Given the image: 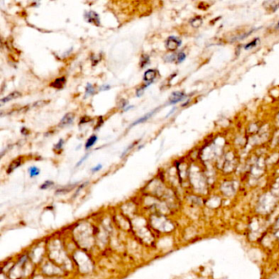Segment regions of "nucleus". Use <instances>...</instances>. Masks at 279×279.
Returning a JSON list of instances; mask_svg holds the SVG:
<instances>
[{"label":"nucleus","instance_id":"9d476101","mask_svg":"<svg viewBox=\"0 0 279 279\" xmlns=\"http://www.w3.org/2000/svg\"><path fill=\"white\" fill-rule=\"evenodd\" d=\"M97 140H98V137H97L96 135H93V136H91V137L87 140V142H86L85 148H86V149H88V148L92 147L95 144V142H97Z\"/></svg>","mask_w":279,"mask_h":279},{"label":"nucleus","instance_id":"39448f33","mask_svg":"<svg viewBox=\"0 0 279 279\" xmlns=\"http://www.w3.org/2000/svg\"><path fill=\"white\" fill-rule=\"evenodd\" d=\"M75 119V115L73 113H67L66 115L63 116V118L61 119V122L59 124L60 127H65L67 125H70V124H72Z\"/></svg>","mask_w":279,"mask_h":279},{"label":"nucleus","instance_id":"4be33fe9","mask_svg":"<svg viewBox=\"0 0 279 279\" xmlns=\"http://www.w3.org/2000/svg\"><path fill=\"white\" fill-rule=\"evenodd\" d=\"M111 88V86L110 85H103V86H102L101 87V90H108V89H110Z\"/></svg>","mask_w":279,"mask_h":279},{"label":"nucleus","instance_id":"b1692460","mask_svg":"<svg viewBox=\"0 0 279 279\" xmlns=\"http://www.w3.org/2000/svg\"><path fill=\"white\" fill-rule=\"evenodd\" d=\"M276 29L279 30V21H278V22L277 23V25H276Z\"/></svg>","mask_w":279,"mask_h":279},{"label":"nucleus","instance_id":"0eeeda50","mask_svg":"<svg viewBox=\"0 0 279 279\" xmlns=\"http://www.w3.org/2000/svg\"><path fill=\"white\" fill-rule=\"evenodd\" d=\"M65 84V77H61L56 79L51 84V86L56 88H61Z\"/></svg>","mask_w":279,"mask_h":279},{"label":"nucleus","instance_id":"2eb2a0df","mask_svg":"<svg viewBox=\"0 0 279 279\" xmlns=\"http://www.w3.org/2000/svg\"><path fill=\"white\" fill-rule=\"evenodd\" d=\"M53 184V182H52V181H50V180H48V181L44 182V183L41 185L40 188H41V189H48V188H49L50 187H52Z\"/></svg>","mask_w":279,"mask_h":279},{"label":"nucleus","instance_id":"dca6fc26","mask_svg":"<svg viewBox=\"0 0 279 279\" xmlns=\"http://www.w3.org/2000/svg\"><path fill=\"white\" fill-rule=\"evenodd\" d=\"M63 143H64V142L62 139H60L58 142L57 144H55L54 146V150L55 151H60L61 149V147H62V146H63Z\"/></svg>","mask_w":279,"mask_h":279},{"label":"nucleus","instance_id":"6e6552de","mask_svg":"<svg viewBox=\"0 0 279 279\" xmlns=\"http://www.w3.org/2000/svg\"><path fill=\"white\" fill-rule=\"evenodd\" d=\"M157 110V109H156V110H154V111H151V112L147 113V114L144 115V116H142V117H141V118H139L138 120H136V121L132 125V126H134V125H138V124H140V123H142V122H144V121H146V120H147L148 119L151 118V117L152 116L153 114L156 112Z\"/></svg>","mask_w":279,"mask_h":279},{"label":"nucleus","instance_id":"6ab92c4d","mask_svg":"<svg viewBox=\"0 0 279 279\" xmlns=\"http://www.w3.org/2000/svg\"><path fill=\"white\" fill-rule=\"evenodd\" d=\"M102 168V164H98V165H96L94 168H93L91 170H92L93 173H96L98 172V171H99Z\"/></svg>","mask_w":279,"mask_h":279},{"label":"nucleus","instance_id":"1a4fd4ad","mask_svg":"<svg viewBox=\"0 0 279 279\" xmlns=\"http://www.w3.org/2000/svg\"><path fill=\"white\" fill-rule=\"evenodd\" d=\"M21 164V159H16L15 161H13L9 165V167L8 169V174H10V173H12L13 170H15L16 169L18 168L20 165Z\"/></svg>","mask_w":279,"mask_h":279},{"label":"nucleus","instance_id":"f03ea898","mask_svg":"<svg viewBox=\"0 0 279 279\" xmlns=\"http://www.w3.org/2000/svg\"><path fill=\"white\" fill-rule=\"evenodd\" d=\"M84 17L86 18V20L88 21V22L94 24L97 26H98L100 25L99 16H98V13H96V12H93V11H90V12H86L85 15H84Z\"/></svg>","mask_w":279,"mask_h":279},{"label":"nucleus","instance_id":"5701e85b","mask_svg":"<svg viewBox=\"0 0 279 279\" xmlns=\"http://www.w3.org/2000/svg\"><path fill=\"white\" fill-rule=\"evenodd\" d=\"M87 157H88V155H86L85 157H84V158H82V159H81L80 161H79V162H78V163H77L76 166H79V165H80L81 163H82V162H83V161H84V160H86V158H87Z\"/></svg>","mask_w":279,"mask_h":279},{"label":"nucleus","instance_id":"7ed1b4c3","mask_svg":"<svg viewBox=\"0 0 279 279\" xmlns=\"http://www.w3.org/2000/svg\"><path fill=\"white\" fill-rule=\"evenodd\" d=\"M186 95L184 93L182 92H174L173 93L170 98H169V104H176L179 102L185 99Z\"/></svg>","mask_w":279,"mask_h":279},{"label":"nucleus","instance_id":"20e7f679","mask_svg":"<svg viewBox=\"0 0 279 279\" xmlns=\"http://www.w3.org/2000/svg\"><path fill=\"white\" fill-rule=\"evenodd\" d=\"M157 75V71L156 70H153V69L147 70L145 72V74H144L143 80H144L146 82H147V84H152V83L153 82V80L156 79Z\"/></svg>","mask_w":279,"mask_h":279},{"label":"nucleus","instance_id":"a211bd4d","mask_svg":"<svg viewBox=\"0 0 279 279\" xmlns=\"http://www.w3.org/2000/svg\"><path fill=\"white\" fill-rule=\"evenodd\" d=\"M48 102H46V101H40V102H35V103L33 104V107H38V106H43V105H45Z\"/></svg>","mask_w":279,"mask_h":279},{"label":"nucleus","instance_id":"f3484780","mask_svg":"<svg viewBox=\"0 0 279 279\" xmlns=\"http://www.w3.org/2000/svg\"><path fill=\"white\" fill-rule=\"evenodd\" d=\"M185 58H186V54L183 53V52L179 53L178 54V56H177L178 62H183V61L185 60Z\"/></svg>","mask_w":279,"mask_h":279},{"label":"nucleus","instance_id":"412c9836","mask_svg":"<svg viewBox=\"0 0 279 279\" xmlns=\"http://www.w3.org/2000/svg\"><path fill=\"white\" fill-rule=\"evenodd\" d=\"M146 87H147V86H146ZM146 87H142V88H139L138 90H137V96H138V97H141L142 94L143 93V90H144V88H145Z\"/></svg>","mask_w":279,"mask_h":279},{"label":"nucleus","instance_id":"9b49d317","mask_svg":"<svg viewBox=\"0 0 279 279\" xmlns=\"http://www.w3.org/2000/svg\"><path fill=\"white\" fill-rule=\"evenodd\" d=\"M28 172H29L31 178H35L40 174V170L36 166H31V168H29V169H28Z\"/></svg>","mask_w":279,"mask_h":279},{"label":"nucleus","instance_id":"ddd939ff","mask_svg":"<svg viewBox=\"0 0 279 279\" xmlns=\"http://www.w3.org/2000/svg\"><path fill=\"white\" fill-rule=\"evenodd\" d=\"M150 61V58L149 57L147 56V55H143L141 58V61H140V65H141V67H145L147 66V65L149 63Z\"/></svg>","mask_w":279,"mask_h":279},{"label":"nucleus","instance_id":"4468645a","mask_svg":"<svg viewBox=\"0 0 279 279\" xmlns=\"http://www.w3.org/2000/svg\"><path fill=\"white\" fill-rule=\"evenodd\" d=\"M94 92H95V90H94V88H93L92 84H87V86H86V96L92 95V94L94 93Z\"/></svg>","mask_w":279,"mask_h":279},{"label":"nucleus","instance_id":"f8f14e48","mask_svg":"<svg viewBox=\"0 0 279 279\" xmlns=\"http://www.w3.org/2000/svg\"><path fill=\"white\" fill-rule=\"evenodd\" d=\"M260 42V38H255L253 41L251 42H250L249 43H247L246 45H245L244 48L246 50H249L251 49V48H255V47L257 46V44H258V43Z\"/></svg>","mask_w":279,"mask_h":279},{"label":"nucleus","instance_id":"f257e3e1","mask_svg":"<svg viewBox=\"0 0 279 279\" xmlns=\"http://www.w3.org/2000/svg\"><path fill=\"white\" fill-rule=\"evenodd\" d=\"M165 45H166V48H167L168 50L174 51L181 45V40L179 38L174 37V36H171V37L168 38V39L166 40Z\"/></svg>","mask_w":279,"mask_h":279},{"label":"nucleus","instance_id":"423d86ee","mask_svg":"<svg viewBox=\"0 0 279 279\" xmlns=\"http://www.w3.org/2000/svg\"><path fill=\"white\" fill-rule=\"evenodd\" d=\"M21 93L18 92V91H14V92H12V93L8 94V96H6L5 98L1 99V105L3 106L4 103L8 102H10V101H12V100L13 99H16V98L21 97Z\"/></svg>","mask_w":279,"mask_h":279},{"label":"nucleus","instance_id":"aec40b11","mask_svg":"<svg viewBox=\"0 0 279 279\" xmlns=\"http://www.w3.org/2000/svg\"><path fill=\"white\" fill-rule=\"evenodd\" d=\"M134 146H135V143H133V144H132V145H130V147H128V148H127V149L125 150V152H123L122 156H121V157H124V156H125V155H126L127 153H128V152H130V150H131V149H132V148H133V147H134Z\"/></svg>","mask_w":279,"mask_h":279}]
</instances>
